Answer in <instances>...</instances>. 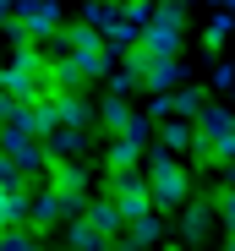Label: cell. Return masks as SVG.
<instances>
[{
  "label": "cell",
  "instance_id": "obj_1",
  "mask_svg": "<svg viewBox=\"0 0 235 251\" xmlns=\"http://www.w3.org/2000/svg\"><path fill=\"white\" fill-rule=\"evenodd\" d=\"M0 93L17 99V104H44V99H55L66 88H60V76H55V60L38 50V44H22L11 55V66L0 71Z\"/></svg>",
  "mask_w": 235,
  "mask_h": 251
},
{
  "label": "cell",
  "instance_id": "obj_2",
  "mask_svg": "<svg viewBox=\"0 0 235 251\" xmlns=\"http://www.w3.org/2000/svg\"><path fill=\"white\" fill-rule=\"evenodd\" d=\"M66 60L77 66V76H82V82H93V76H104V71H109L115 50H109V38H104L99 27L71 22V55H66Z\"/></svg>",
  "mask_w": 235,
  "mask_h": 251
},
{
  "label": "cell",
  "instance_id": "obj_3",
  "mask_svg": "<svg viewBox=\"0 0 235 251\" xmlns=\"http://www.w3.org/2000/svg\"><path fill=\"white\" fill-rule=\"evenodd\" d=\"M148 191H153V207H181L191 197V180H186V170L175 164L170 148H159L148 158Z\"/></svg>",
  "mask_w": 235,
  "mask_h": 251
},
{
  "label": "cell",
  "instance_id": "obj_4",
  "mask_svg": "<svg viewBox=\"0 0 235 251\" xmlns=\"http://www.w3.org/2000/svg\"><path fill=\"white\" fill-rule=\"evenodd\" d=\"M181 27H186V6L181 0H159L153 17L142 22V44L153 55H181Z\"/></svg>",
  "mask_w": 235,
  "mask_h": 251
},
{
  "label": "cell",
  "instance_id": "obj_5",
  "mask_svg": "<svg viewBox=\"0 0 235 251\" xmlns=\"http://www.w3.org/2000/svg\"><path fill=\"white\" fill-rule=\"evenodd\" d=\"M0 153L17 158L27 175H33V170H44V164H55V158H50V142H38L33 131H17V126H0Z\"/></svg>",
  "mask_w": 235,
  "mask_h": 251
},
{
  "label": "cell",
  "instance_id": "obj_6",
  "mask_svg": "<svg viewBox=\"0 0 235 251\" xmlns=\"http://www.w3.org/2000/svg\"><path fill=\"white\" fill-rule=\"evenodd\" d=\"M148 142H153V126L137 115L126 131L109 142V170H137V164H142V153H148Z\"/></svg>",
  "mask_w": 235,
  "mask_h": 251
},
{
  "label": "cell",
  "instance_id": "obj_7",
  "mask_svg": "<svg viewBox=\"0 0 235 251\" xmlns=\"http://www.w3.org/2000/svg\"><path fill=\"white\" fill-rule=\"evenodd\" d=\"M17 22H22V33H27V44H44L55 27H66L55 0H17Z\"/></svg>",
  "mask_w": 235,
  "mask_h": 251
},
{
  "label": "cell",
  "instance_id": "obj_8",
  "mask_svg": "<svg viewBox=\"0 0 235 251\" xmlns=\"http://www.w3.org/2000/svg\"><path fill=\"white\" fill-rule=\"evenodd\" d=\"M137 82H142V93H170L175 82H181V60H175V55H153V50H148V60L137 66Z\"/></svg>",
  "mask_w": 235,
  "mask_h": 251
},
{
  "label": "cell",
  "instance_id": "obj_9",
  "mask_svg": "<svg viewBox=\"0 0 235 251\" xmlns=\"http://www.w3.org/2000/svg\"><path fill=\"white\" fill-rule=\"evenodd\" d=\"M104 240H115V235H121L126 229V213H121V202H115V197H99V202H88V213H82Z\"/></svg>",
  "mask_w": 235,
  "mask_h": 251
},
{
  "label": "cell",
  "instance_id": "obj_10",
  "mask_svg": "<svg viewBox=\"0 0 235 251\" xmlns=\"http://www.w3.org/2000/svg\"><path fill=\"white\" fill-rule=\"evenodd\" d=\"M27 207H33L27 186H0V229H17V224H27Z\"/></svg>",
  "mask_w": 235,
  "mask_h": 251
},
{
  "label": "cell",
  "instance_id": "obj_11",
  "mask_svg": "<svg viewBox=\"0 0 235 251\" xmlns=\"http://www.w3.org/2000/svg\"><path fill=\"white\" fill-rule=\"evenodd\" d=\"M50 109H55V126H77V131H88V126H93V109L77 99V93H55Z\"/></svg>",
  "mask_w": 235,
  "mask_h": 251
},
{
  "label": "cell",
  "instance_id": "obj_12",
  "mask_svg": "<svg viewBox=\"0 0 235 251\" xmlns=\"http://www.w3.org/2000/svg\"><path fill=\"white\" fill-rule=\"evenodd\" d=\"M50 170H55V191L71 202V213H77V207H82V197H88V175L77 170V164H50Z\"/></svg>",
  "mask_w": 235,
  "mask_h": 251
},
{
  "label": "cell",
  "instance_id": "obj_13",
  "mask_svg": "<svg viewBox=\"0 0 235 251\" xmlns=\"http://www.w3.org/2000/svg\"><path fill=\"white\" fill-rule=\"evenodd\" d=\"M159 148H170V153L197 148V120H181V115H170V120L159 126Z\"/></svg>",
  "mask_w": 235,
  "mask_h": 251
},
{
  "label": "cell",
  "instance_id": "obj_14",
  "mask_svg": "<svg viewBox=\"0 0 235 251\" xmlns=\"http://www.w3.org/2000/svg\"><path fill=\"white\" fill-rule=\"evenodd\" d=\"M66 213H71V202H66V197L50 186V191H38V197H33V207H27V224H55V219H66Z\"/></svg>",
  "mask_w": 235,
  "mask_h": 251
},
{
  "label": "cell",
  "instance_id": "obj_15",
  "mask_svg": "<svg viewBox=\"0 0 235 251\" xmlns=\"http://www.w3.org/2000/svg\"><path fill=\"white\" fill-rule=\"evenodd\" d=\"M99 120L109 126V131H115V137H121V131H126V126L137 120V115H131V99H121V93H109V99H104V109H99Z\"/></svg>",
  "mask_w": 235,
  "mask_h": 251
},
{
  "label": "cell",
  "instance_id": "obj_16",
  "mask_svg": "<svg viewBox=\"0 0 235 251\" xmlns=\"http://www.w3.org/2000/svg\"><path fill=\"white\" fill-rule=\"evenodd\" d=\"M208 109V88H186L181 99H170V115H181V120H197Z\"/></svg>",
  "mask_w": 235,
  "mask_h": 251
},
{
  "label": "cell",
  "instance_id": "obj_17",
  "mask_svg": "<svg viewBox=\"0 0 235 251\" xmlns=\"http://www.w3.org/2000/svg\"><path fill=\"white\" fill-rule=\"evenodd\" d=\"M0 251H44V246L27 224H17V229H0Z\"/></svg>",
  "mask_w": 235,
  "mask_h": 251
},
{
  "label": "cell",
  "instance_id": "obj_18",
  "mask_svg": "<svg viewBox=\"0 0 235 251\" xmlns=\"http://www.w3.org/2000/svg\"><path fill=\"white\" fill-rule=\"evenodd\" d=\"M208 224H213V207H186L181 235H186V240H203V235H208Z\"/></svg>",
  "mask_w": 235,
  "mask_h": 251
},
{
  "label": "cell",
  "instance_id": "obj_19",
  "mask_svg": "<svg viewBox=\"0 0 235 251\" xmlns=\"http://www.w3.org/2000/svg\"><path fill=\"white\" fill-rule=\"evenodd\" d=\"M71 246H77V251H109V240H104L88 219H82V224H71Z\"/></svg>",
  "mask_w": 235,
  "mask_h": 251
},
{
  "label": "cell",
  "instance_id": "obj_20",
  "mask_svg": "<svg viewBox=\"0 0 235 251\" xmlns=\"http://www.w3.org/2000/svg\"><path fill=\"white\" fill-rule=\"evenodd\" d=\"M230 27H235V17H230V11H219V17L208 22V38H203V44H208V50H219L224 38H230Z\"/></svg>",
  "mask_w": 235,
  "mask_h": 251
},
{
  "label": "cell",
  "instance_id": "obj_21",
  "mask_svg": "<svg viewBox=\"0 0 235 251\" xmlns=\"http://www.w3.org/2000/svg\"><path fill=\"white\" fill-rule=\"evenodd\" d=\"M213 207H219V219H224V229L235 235V186H219V202H213Z\"/></svg>",
  "mask_w": 235,
  "mask_h": 251
},
{
  "label": "cell",
  "instance_id": "obj_22",
  "mask_svg": "<svg viewBox=\"0 0 235 251\" xmlns=\"http://www.w3.org/2000/svg\"><path fill=\"white\" fill-rule=\"evenodd\" d=\"M11 11H17V6H11V0H0V27H6V22H11Z\"/></svg>",
  "mask_w": 235,
  "mask_h": 251
},
{
  "label": "cell",
  "instance_id": "obj_23",
  "mask_svg": "<svg viewBox=\"0 0 235 251\" xmlns=\"http://www.w3.org/2000/svg\"><path fill=\"white\" fill-rule=\"evenodd\" d=\"M213 6H219V11H230V17H235V0H213Z\"/></svg>",
  "mask_w": 235,
  "mask_h": 251
},
{
  "label": "cell",
  "instance_id": "obj_24",
  "mask_svg": "<svg viewBox=\"0 0 235 251\" xmlns=\"http://www.w3.org/2000/svg\"><path fill=\"white\" fill-rule=\"evenodd\" d=\"M224 251H235V235H230V240H224Z\"/></svg>",
  "mask_w": 235,
  "mask_h": 251
}]
</instances>
